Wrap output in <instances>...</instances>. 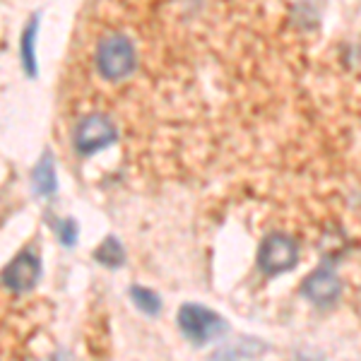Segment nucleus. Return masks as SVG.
<instances>
[{
	"label": "nucleus",
	"mask_w": 361,
	"mask_h": 361,
	"mask_svg": "<svg viewBox=\"0 0 361 361\" xmlns=\"http://www.w3.org/2000/svg\"><path fill=\"white\" fill-rule=\"evenodd\" d=\"M32 188H34V193L39 197H44V200H49V197L56 195V190H58L56 161L49 149L42 154V159L37 161V166L32 169Z\"/></svg>",
	"instance_id": "obj_7"
},
{
	"label": "nucleus",
	"mask_w": 361,
	"mask_h": 361,
	"mask_svg": "<svg viewBox=\"0 0 361 361\" xmlns=\"http://www.w3.org/2000/svg\"><path fill=\"white\" fill-rule=\"evenodd\" d=\"M258 263L267 275H279V272H289L299 263V246L292 236L287 234H270L260 246Z\"/></svg>",
	"instance_id": "obj_5"
},
{
	"label": "nucleus",
	"mask_w": 361,
	"mask_h": 361,
	"mask_svg": "<svg viewBox=\"0 0 361 361\" xmlns=\"http://www.w3.org/2000/svg\"><path fill=\"white\" fill-rule=\"evenodd\" d=\"M94 260L99 265L109 267V270H116V267L126 265V250L121 246V241L116 236H106L94 250Z\"/></svg>",
	"instance_id": "obj_9"
},
{
	"label": "nucleus",
	"mask_w": 361,
	"mask_h": 361,
	"mask_svg": "<svg viewBox=\"0 0 361 361\" xmlns=\"http://www.w3.org/2000/svg\"><path fill=\"white\" fill-rule=\"evenodd\" d=\"M135 46H133V42L126 34L111 32L99 39L94 51V66L104 80L118 82V80L128 78L135 70Z\"/></svg>",
	"instance_id": "obj_1"
},
{
	"label": "nucleus",
	"mask_w": 361,
	"mask_h": 361,
	"mask_svg": "<svg viewBox=\"0 0 361 361\" xmlns=\"http://www.w3.org/2000/svg\"><path fill=\"white\" fill-rule=\"evenodd\" d=\"M118 137L114 121L106 114H85L73 128V147L80 157H92L111 147Z\"/></svg>",
	"instance_id": "obj_2"
},
{
	"label": "nucleus",
	"mask_w": 361,
	"mask_h": 361,
	"mask_svg": "<svg viewBox=\"0 0 361 361\" xmlns=\"http://www.w3.org/2000/svg\"><path fill=\"white\" fill-rule=\"evenodd\" d=\"M340 292H342L340 279H337L335 272L325 270V267L313 270L311 275L304 279V284H301V294H304L306 299L311 301V304H316V306L335 304Z\"/></svg>",
	"instance_id": "obj_6"
},
{
	"label": "nucleus",
	"mask_w": 361,
	"mask_h": 361,
	"mask_svg": "<svg viewBox=\"0 0 361 361\" xmlns=\"http://www.w3.org/2000/svg\"><path fill=\"white\" fill-rule=\"evenodd\" d=\"M37 32H39V15H34L29 20V25L25 27L20 37V61L25 68L27 78H37L39 75V63H37Z\"/></svg>",
	"instance_id": "obj_8"
},
{
	"label": "nucleus",
	"mask_w": 361,
	"mask_h": 361,
	"mask_svg": "<svg viewBox=\"0 0 361 361\" xmlns=\"http://www.w3.org/2000/svg\"><path fill=\"white\" fill-rule=\"evenodd\" d=\"M128 292H130V299H133V304L137 306V311H142L145 316H159V311H161L159 294L147 287H140V284L130 287Z\"/></svg>",
	"instance_id": "obj_10"
},
{
	"label": "nucleus",
	"mask_w": 361,
	"mask_h": 361,
	"mask_svg": "<svg viewBox=\"0 0 361 361\" xmlns=\"http://www.w3.org/2000/svg\"><path fill=\"white\" fill-rule=\"evenodd\" d=\"M51 361H73V359H70V357H68V354H66V352H61V354H56V357H54V359H51Z\"/></svg>",
	"instance_id": "obj_12"
},
{
	"label": "nucleus",
	"mask_w": 361,
	"mask_h": 361,
	"mask_svg": "<svg viewBox=\"0 0 361 361\" xmlns=\"http://www.w3.org/2000/svg\"><path fill=\"white\" fill-rule=\"evenodd\" d=\"M178 328L195 345H205L226 333V320L212 308L200 304H183L178 311Z\"/></svg>",
	"instance_id": "obj_3"
},
{
	"label": "nucleus",
	"mask_w": 361,
	"mask_h": 361,
	"mask_svg": "<svg viewBox=\"0 0 361 361\" xmlns=\"http://www.w3.org/2000/svg\"><path fill=\"white\" fill-rule=\"evenodd\" d=\"M49 224L56 229V236H58V241H61L63 246H66V248H75V246H78L80 226H78V222H75L73 217H66V219L49 217Z\"/></svg>",
	"instance_id": "obj_11"
},
{
	"label": "nucleus",
	"mask_w": 361,
	"mask_h": 361,
	"mask_svg": "<svg viewBox=\"0 0 361 361\" xmlns=\"http://www.w3.org/2000/svg\"><path fill=\"white\" fill-rule=\"evenodd\" d=\"M42 279V260L32 250H20L0 272V284L8 292L29 294Z\"/></svg>",
	"instance_id": "obj_4"
}]
</instances>
